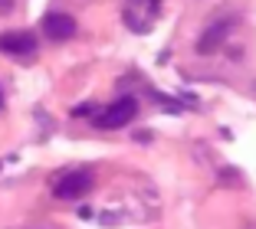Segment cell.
<instances>
[{
  "label": "cell",
  "mask_w": 256,
  "mask_h": 229,
  "mask_svg": "<svg viewBox=\"0 0 256 229\" xmlns=\"http://www.w3.org/2000/svg\"><path fill=\"white\" fill-rule=\"evenodd\" d=\"M138 115V102L132 95H125V98H118V102H112L106 111H98L96 115V125L98 128H122V125H128V121Z\"/></svg>",
  "instance_id": "obj_1"
},
{
  "label": "cell",
  "mask_w": 256,
  "mask_h": 229,
  "mask_svg": "<svg viewBox=\"0 0 256 229\" xmlns=\"http://www.w3.org/2000/svg\"><path fill=\"white\" fill-rule=\"evenodd\" d=\"M92 174L89 170H72V174H66V177H60L53 184V197H60V200H79V197H86V193L92 190Z\"/></svg>",
  "instance_id": "obj_2"
},
{
  "label": "cell",
  "mask_w": 256,
  "mask_h": 229,
  "mask_svg": "<svg viewBox=\"0 0 256 229\" xmlns=\"http://www.w3.org/2000/svg\"><path fill=\"white\" fill-rule=\"evenodd\" d=\"M0 49L10 52V56L26 59V56H33V52H36V36H33V33H26V30L4 33V36H0Z\"/></svg>",
  "instance_id": "obj_3"
},
{
  "label": "cell",
  "mask_w": 256,
  "mask_h": 229,
  "mask_svg": "<svg viewBox=\"0 0 256 229\" xmlns=\"http://www.w3.org/2000/svg\"><path fill=\"white\" fill-rule=\"evenodd\" d=\"M43 33L50 39H56V43H62V39H72L76 36V20L69 13H46L43 16Z\"/></svg>",
  "instance_id": "obj_4"
},
{
  "label": "cell",
  "mask_w": 256,
  "mask_h": 229,
  "mask_svg": "<svg viewBox=\"0 0 256 229\" xmlns=\"http://www.w3.org/2000/svg\"><path fill=\"white\" fill-rule=\"evenodd\" d=\"M226 36H230V23H224V20L210 23V26L200 33V39H197V52H200V56H210V52H217L220 46L226 43Z\"/></svg>",
  "instance_id": "obj_5"
},
{
  "label": "cell",
  "mask_w": 256,
  "mask_h": 229,
  "mask_svg": "<svg viewBox=\"0 0 256 229\" xmlns=\"http://www.w3.org/2000/svg\"><path fill=\"white\" fill-rule=\"evenodd\" d=\"M14 10V0H0V16H7Z\"/></svg>",
  "instance_id": "obj_6"
},
{
  "label": "cell",
  "mask_w": 256,
  "mask_h": 229,
  "mask_svg": "<svg viewBox=\"0 0 256 229\" xmlns=\"http://www.w3.org/2000/svg\"><path fill=\"white\" fill-rule=\"evenodd\" d=\"M92 108H96V105H79V108H76L72 115H92Z\"/></svg>",
  "instance_id": "obj_7"
},
{
  "label": "cell",
  "mask_w": 256,
  "mask_h": 229,
  "mask_svg": "<svg viewBox=\"0 0 256 229\" xmlns=\"http://www.w3.org/2000/svg\"><path fill=\"white\" fill-rule=\"evenodd\" d=\"M0 108H4V95H0Z\"/></svg>",
  "instance_id": "obj_8"
},
{
  "label": "cell",
  "mask_w": 256,
  "mask_h": 229,
  "mask_svg": "<svg viewBox=\"0 0 256 229\" xmlns=\"http://www.w3.org/2000/svg\"><path fill=\"white\" fill-rule=\"evenodd\" d=\"M148 3H158V0H148Z\"/></svg>",
  "instance_id": "obj_9"
}]
</instances>
